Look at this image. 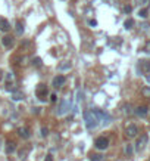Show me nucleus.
<instances>
[{
  "mask_svg": "<svg viewBox=\"0 0 150 161\" xmlns=\"http://www.w3.org/2000/svg\"><path fill=\"white\" fill-rule=\"evenodd\" d=\"M33 112L34 114H40V108H33Z\"/></svg>",
  "mask_w": 150,
  "mask_h": 161,
  "instance_id": "nucleus-33",
  "label": "nucleus"
},
{
  "mask_svg": "<svg viewBox=\"0 0 150 161\" xmlns=\"http://www.w3.org/2000/svg\"><path fill=\"white\" fill-rule=\"evenodd\" d=\"M69 108H71V101H68V99H63L62 102H60V105L57 108V115H63V114H66L68 111H69Z\"/></svg>",
  "mask_w": 150,
  "mask_h": 161,
  "instance_id": "nucleus-6",
  "label": "nucleus"
},
{
  "mask_svg": "<svg viewBox=\"0 0 150 161\" xmlns=\"http://www.w3.org/2000/svg\"><path fill=\"white\" fill-rule=\"evenodd\" d=\"M147 142H149V136H147V135H141V136L137 139V142H135V151H137V152H141V151L146 148Z\"/></svg>",
  "mask_w": 150,
  "mask_h": 161,
  "instance_id": "nucleus-4",
  "label": "nucleus"
},
{
  "mask_svg": "<svg viewBox=\"0 0 150 161\" xmlns=\"http://www.w3.org/2000/svg\"><path fill=\"white\" fill-rule=\"evenodd\" d=\"M138 17H141V18H146V17H147V9H141V11L138 12Z\"/></svg>",
  "mask_w": 150,
  "mask_h": 161,
  "instance_id": "nucleus-24",
  "label": "nucleus"
},
{
  "mask_svg": "<svg viewBox=\"0 0 150 161\" xmlns=\"http://www.w3.org/2000/svg\"><path fill=\"white\" fill-rule=\"evenodd\" d=\"M12 99H13V101H22V99H24V93L19 92V90H13V93H12Z\"/></svg>",
  "mask_w": 150,
  "mask_h": 161,
  "instance_id": "nucleus-16",
  "label": "nucleus"
},
{
  "mask_svg": "<svg viewBox=\"0 0 150 161\" xmlns=\"http://www.w3.org/2000/svg\"><path fill=\"white\" fill-rule=\"evenodd\" d=\"M1 43H3V46L10 47V46H13V37L12 36H4L3 38H1Z\"/></svg>",
  "mask_w": 150,
  "mask_h": 161,
  "instance_id": "nucleus-11",
  "label": "nucleus"
},
{
  "mask_svg": "<svg viewBox=\"0 0 150 161\" xmlns=\"http://www.w3.org/2000/svg\"><path fill=\"white\" fill-rule=\"evenodd\" d=\"M133 151H134V149H133V145H130V143H128V145H125V148H124V152H125L128 157L133 154Z\"/></svg>",
  "mask_w": 150,
  "mask_h": 161,
  "instance_id": "nucleus-21",
  "label": "nucleus"
},
{
  "mask_svg": "<svg viewBox=\"0 0 150 161\" xmlns=\"http://www.w3.org/2000/svg\"><path fill=\"white\" fill-rule=\"evenodd\" d=\"M65 81H66V78H65L63 75H56V77L53 78L51 84H53L54 87H60V86H63V84H65Z\"/></svg>",
  "mask_w": 150,
  "mask_h": 161,
  "instance_id": "nucleus-8",
  "label": "nucleus"
},
{
  "mask_svg": "<svg viewBox=\"0 0 150 161\" xmlns=\"http://www.w3.org/2000/svg\"><path fill=\"white\" fill-rule=\"evenodd\" d=\"M146 78H147V81H149V83H150V74H149V75H147V77H146Z\"/></svg>",
  "mask_w": 150,
  "mask_h": 161,
  "instance_id": "nucleus-35",
  "label": "nucleus"
},
{
  "mask_svg": "<svg viewBox=\"0 0 150 161\" xmlns=\"http://www.w3.org/2000/svg\"><path fill=\"white\" fill-rule=\"evenodd\" d=\"M144 52H146V53H150V40L144 44Z\"/></svg>",
  "mask_w": 150,
  "mask_h": 161,
  "instance_id": "nucleus-27",
  "label": "nucleus"
},
{
  "mask_svg": "<svg viewBox=\"0 0 150 161\" xmlns=\"http://www.w3.org/2000/svg\"><path fill=\"white\" fill-rule=\"evenodd\" d=\"M10 30V24H9V21L4 18H0V31H3V33H7Z\"/></svg>",
  "mask_w": 150,
  "mask_h": 161,
  "instance_id": "nucleus-10",
  "label": "nucleus"
},
{
  "mask_svg": "<svg viewBox=\"0 0 150 161\" xmlns=\"http://www.w3.org/2000/svg\"><path fill=\"white\" fill-rule=\"evenodd\" d=\"M141 93H143V96H146V98H150V87H143Z\"/></svg>",
  "mask_w": 150,
  "mask_h": 161,
  "instance_id": "nucleus-22",
  "label": "nucleus"
},
{
  "mask_svg": "<svg viewBox=\"0 0 150 161\" xmlns=\"http://www.w3.org/2000/svg\"><path fill=\"white\" fill-rule=\"evenodd\" d=\"M15 28H16L18 36H22V34H24V30H25V28H24V24H22L21 21H18L16 22V27H15Z\"/></svg>",
  "mask_w": 150,
  "mask_h": 161,
  "instance_id": "nucleus-18",
  "label": "nucleus"
},
{
  "mask_svg": "<svg viewBox=\"0 0 150 161\" xmlns=\"http://www.w3.org/2000/svg\"><path fill=\"white\" fill-rule=\"evenodd\" d=\"M94 112H96V115H97V118H99V123H101L103 126H107L112 121V117H110L107 112L100 111V109H94Z\"/></svg>",
  "mask_w": 150,
  "mask_h": 161,
  "instance_id": "nucleus-2",
  "label": "nucleus"
},
{
  "mask_svg": "<svg viewBox=\"0 0 150 161\" xmlns=\"http://www.w3.org/2000/svg\"><path fill=\"white\" fill-rule=\"evenodd\" d=\"M71 67H72L71 61H63V62L59 65V71H66V70H71Z\"/></svg>",
  "mask_w": 150,
  "mask_h": 161,
  "instance_id": "nucleus-15",
  "label": "nucleus"
},
{
  "mask_svg": "<svg viewBox=\"0 0 150 161\" xmlns=\"http://www.w3.org/2000/svg\"><path fill=\"white\" fill-rule=\"evenodd\" d=\"M134 112H135L138 117H146V115H147V112H149V109H147V107H138Z\"/></svg>",
  "mask_w": 150,
  "mask_h": 161,
  "instance_id": "nucleus-13",
  "label": "nucleus"
},
{
  "mask_svg": "<svg viewBox=\"0 0 150 161\" xmlns=\"http://www.w3.org/2000/svg\"><path fill=\"white\" fill-rule=\"evenodd\" d=\"M90 161H104V155H101V154H91L90 155Z\"/></svg>",
  "mask_w": 150,
  "mask_h": 161,
  "instance_id": "nucleus-19",
  "label": "nucleus"
},
{
  "mask_svg": "<svg viewBox=\"0 0 150 161\" xmlns=\"http://www.w3.org/2000/svg\"><path fill=\"white\" fill-rule=\"evenodd\" d=\"M3 74H4V72H3V71H1V70H0V81L3 80Z\"/></svg>",
  "mask_w": 150,
  "mask_h": 161,
  "instance_id": "nucleus-34",
  "label": "nucleus"
},
{
  "mask_svg": "<svg viewBox=\"0 0 150 161\" xmlns=\"http://www.w3.org/2000/svg\"><path fill=\"white\" fill-rule=\"evenodd\" d=\"M18 135H19L22 139H28V138L31 136V133H30V129H28V127H19V129H18Z\"/></svg>",
  "mask_w": 150,
  "mask_h": 161,
  "instance_id": "nucleus-9",
  "label": "nucleus"
},
{
  "mask_svg": "<svg viewBox=\"0 0 150 161\" xmlns=\"http://www.w3.org/2000/svg\"><path fill=\"white\" fill-rule=\"evenodd\" d=\"M133 25H134V19H127V21H125V22H124V27H125V28H127V30H131V28H133Z\"/></svg>",
  "mask_w": 150,
  "mask_h": 161,
  "instance_id": "nucleus-20",
  "label": "nucleus"
},
{
  "mask_svg": "<svg viewBox=\"0 0 150 161\" xmlns=\"http://www.w3.org/2000/svg\"><path fill=\"white\" fill-rule=\"evenodd\" d=\"M84 121H85V127H87L88 130H93V129H96V127L99 126V118H97L94 109L84 112Z\"/></svg>",
  "mask_w": 150,
  "mask_h": 161,
  "instance_id": "nucleus-1",
  "label": "nucleus"
},
{
  "mask_svg": "<svg viewBox=\"0 0 150 161\" xmlns=\"http://www.w3.org/2000/svg\"><path fill=\"white\" fill-rule=\"evenodd\" d=\"M41 64H43V62H41L40 58H34L33 59V65H35V67H41Z\"/></svg>",
  "mask_w": 150,
  "mask_h": 161,
  "instance_id": "nucleus-23",
  "label": "nucleus"
},
{
  "mask_svg": "<svg viewBox=\"0 0 150 161\" xmlns=\"http://www.w3.org/2000/svg\"><path fill=\"white\" fill-rule=\"evenodd\" d=\"M147 2H149V0H135V5H137V6H144Z\"/></svg>",
  "mask_w": 150,
  "mask_h": 161,
  "instance_id": "nucleus-26",
  "label": "nucleus"
},
{
  "mask_svg": "<svg viewBox=\"0 0 150 161\" xmlns=\"http://www.w3.org/2000/svg\"><path fill=\"white\" fill-rule=\"evenodd\" d=\"M50 98H51V102H56V101H57V96H56L54 93H53V95H51Z\"/></svg>",
  "mask_w": 150,
  "mask_h": 161,
  "instance_id": "nucleus-31",
  "label": "nucleus"
},
{
  "mask_svg": "<svg viewBox=\"0 0 150 161\" xmlns=\"http://www.w3.org/2000/svg\"><path fill=\"white\" fill-rule=\"evenodd\" d=\"M133 112H134V109L130 104H124V105H122V114H124V115H131Z\"/></svg>",
  "mask_w": 150,
  "mask_h": 161,
  "instance_id": "nucleus-14",
  "label": "nucleus"
},
{
  "mask_svg": "<svg viewBox=\"0 0 150 161\" xmlns=\"http://www.w3.org/2000/svg\"><path fill=\"white\" fill-rule=\"evenodd\" d=\"M35 95L41 102H46L47 101V87H46V84H38L37 90H35Z\"/></svg>",
  "mask_w": 150,
  "mask_h": 161,
  "instance_id": "nucleus-3",
  "label": "nucleus"
},
{
  "mask_svg": "<svg viewBox=\"0 0 150 161\" xmlns=\"http://www.w3.org/2000/svg\"><path fill=\"white\" fill-rule=\"evenodd\" d=\"M149 24H141V30H149Z\"/></svg>",
  "mask_w": 150,
  "mask_h": 161,
  "instance_id": "nucleus-30",
  "label": "nucleus"
},
{
  "mask_svg": "<svg viewBox=\"0 0 150 161\" xmlns=\"http://www.w3.org/2000/svg\"><path fill=\"white\" fill-rule=\"evenodd\" d=\"M28 152H30V148L28 146H25V148H22L21 151H19V154H18V157H19V160H24L27 155H28Z\"/></svg>",
  "mask_w": 150,
  "mask_h": 161,
  "instance_id": "nucleus-17",
  "label": "nucleus"
},
{
  "mask_svg": "<svg viewBox=\"0 0 150 161\" xmlns=\"http://www.w3.org/2000/svg\"><path fill=\"white\" fill-rule=\"evenodd\" d=\"M15 149H16V145H15V142H7V143H6L4 151H6V154H7V155L13 154V152H15Z\"/></svg>",
  "mask_w": 150,
  "mask_h": 161,
  "instance_id": "nucleus-12",
  "label": "nucleus"
},
{
  "mask_svg": "<svg viewBox=\"0 0 150 161\" xmlns=\"http://www.w3.org/2000/svg\"><path fill=\"white\" fill-rule=\"evenodd\" d=\"M124 12L130 14V12H131V6H125V8H124Z\"/></svg>",
  "mask_w": 150,
  "mask_h": 161,
  "instance_id": "nucleus-29",
  "label": "nucleus"
},
{
  "mask_svg": "<svg viewBox=\"0 0 150 161\" xmlns=\"http://www.w3.org/2000/svg\"><path fill=\"white\" fill-rule=\"evenodd\" d=\"M94 146L100 149V151H103V149H106L107 146H109V139L107 138H104V136H100L96 139V142H94Z\"/></svg>",
  "mask_w": 150,
  "mask_h": 161,
  "instance_id": "nucleus-5",
  "label": "nucleus"
},
{
  "mask_svg": "<svg viewBox=\"0 0 150 161\" xmlns=\"http://www.w3.org/2000/svg\"><path fill=\"white\" fill-rule=\"evenodd\" d=\"M137 133H138V127H137L135 124H128L127 126V129H125V135H127L128 138H135Z\"/></svg>",
  "mask_w": 150,
  "mask_h": 161,
  "instance_id": "nucleus-7",
  "label": "nucleus"
},
{
  "mask_svg": "<svg viewBox=\"0 0 150 161\" xmlns=\"http://www.w3.org/2000/svg\"><path fill=\"white\" fill-rule=\"evenodd\" d=\"M47 135H49V129H47V127H41V136L46 138Z\"/></svg>",
  "mask_w": 150,
  "mask_h": 161,
  "instance_id": "nucleus-25",
  "label": "nucleus"
},
{
  "mask_svg": "<svg viewBox=\"0 0 150 161\" xmlns=\"http://www.w3.org/2000/svg\"><path fill=\"white\" fill-rule=\"evenodd\" d=\"M88 25H90V27H96V25H97V21H96V19H88Z\"/></svg>",
  "mask_w": 150,
  "mask_h": 161,
  "instance_id": "nucleus-28",
  "label": "nucleus"
},
{
  "mask_svg": "<svg viewBox=\"0 0 150 161\" xmlns=\"http://www.w3.org/2000/svg\"><path fill=\"white\" fill-rule=\"evenodd\" d=\"M44 161H53V157H51V155H46V158H44Z\"/></svg>",
  "mask_w": 150,
  "mask_h": 161,
  "instance_id": "nucleus-32",
  "label": "nucleus"
},
{
  "mask_svg": "<svg viewBox=\"0 0 150 161\" xmlns=\"http://www.w3.org/2000/svg\"><path fill=\"white\" fill-rule=\"evenodd\" d=\"M0 149H1V138H0Z\"/></svg>",
  "mask_w": 150,
  "mask_h": 161,
  "instance_id": "nucleus-36",
  "label": "nucleus"
}]
</instances>
